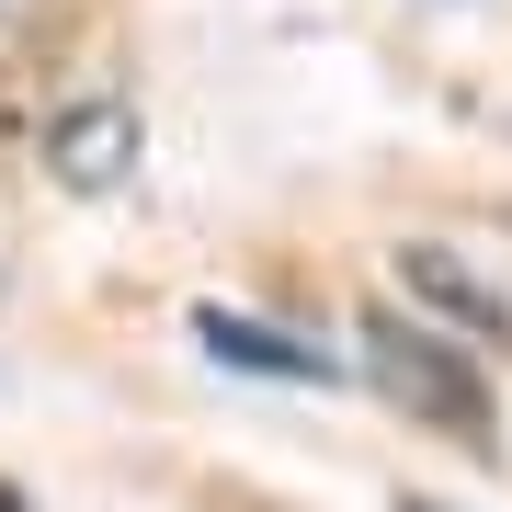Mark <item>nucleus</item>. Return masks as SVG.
<instances>
[{"label": "nucleus", "instance_id": "1", "mask_svg": "<svg viewBox=\"0 0 512 512\" xmlns=\"http://www.w3.org/2000/svg\"><path fill=\"white\" fill-rule=\"evenodd\" d=\"M353 365L376 376V399H399L421 433H456L467 456H490V387H478V365L456 353V330H421L399 308H365V330H353Z\"/></svg>", "mask_w": 512, "mask_h": 512}, {"label": "nucleus", "instance_id": "2", "mask_svg": "<svg viewBox=\"0 0 512 512\" xmlns=\"http://www.w3.org/2000/svg\"><path fill=\"white\" fill-rule=\"evenodd\" d=\"M399 285H410V296H433L444 330H478V342H501V353H512V296L478 274V262L433 251V239H410V251H399Z\"/></svg>", "mask_w": 512, "mask_h": 512}, {"label": "nucleus", "instance_id": "3", "mask_svg": "<svg viewBox=\"0 0 512 512\" xmlns=\"http://www.w3.org/2000/svg\"><path fill=\"white\" fill-rule=\"evenodd\" d=\"M126 160H137V114H126V103H69L57 137H46V171H57L69 194H114Z\"/></svg>", "mask_w": 512, "mask_h": 512}, {"label": "nucleus", "instance_id": "4", "mask_svg": "<svg viewBox=\"0 0 512 512\" xmlns=\"http://www.w3.org/2000/svg\"><path fill=\"white\" fill-rule=\"evenodd\" d=\"M194 342L217 353L228 376H296V387L330 376V353L308 342V330H262V319H239V308H194Z\"/></svg>", "mask_w": 512, "mask_h": 512}, {"label": "nucleus", "instance_id": "5", "mask_svg": "<svg viewBox=\"0 0 512 512\" xmlns=\"http://www.w3.org/2000/svg\"><path fill=\"white\" fill-rule=\"evenodd\" d=\"M399 512H444V501H399Z\"/></svg>", "mask_w": 512, "mask_h": 512}]
</instances>
